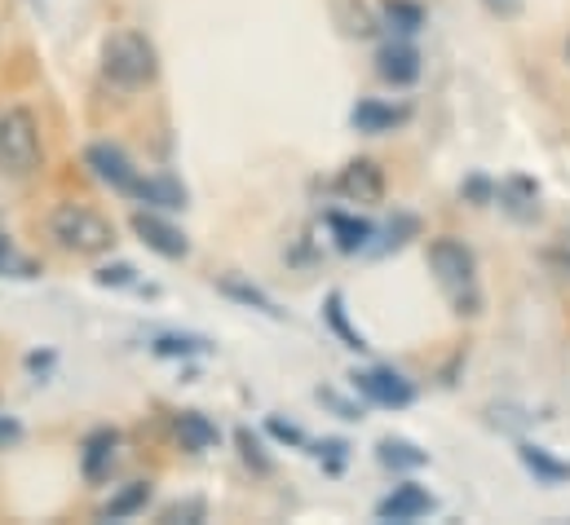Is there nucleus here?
Instances as JSON below:
<instances>
[{"label": "nucleus", "mask_w": 570, "mask_h": 525, "mask_svg": "<svg viewBox=\"0 0 570 525\" xmlns=\"http://www.w3.org/2000/svg\"><path fill=\"white\" fill-rule=\"evenodd\" d=\"M429 269L442 287V296L451 300L455 314H478L482 296H478V261L460 239H433L429 244Z\"/></svg>", "instance_id": "nucleus-1"}, {"label": "nucleus", "mask_w": 570, "mask_h": 525, "mask_svg": "<svg viewBox=\"0 0 570 525\" xmlns=\"http://www.w3.org/2000/svg\"><path fill=\"white\" fill-rule=\"evenodd\" d=\"M49 235L58 239L62 252H76V257H107L116 248V226L85 204H58L49 212Z\"/></svg>", "instance_id": "nucleus-2"}, {"label": "nucleus", "mask_w": 570, "mask_h": 525, "mask_svg": "<svg viewBox=\"0 0 570 525\" xmlns=\"http://www.w3.org/2000/svg\"><path fill=\"white\" fill-rule=\"evenodd\" d=\"M102 71L111 85L120 89H142L155 80L159 62H155V44L146 40L142 31H116L102 49Z\"/></svg>", "instance_id": "nucleus-3"}, {"label": "nucleus", "mask_w": 570, "mask_h": 525, "mask_svg": "<svg viewBox=\"0 0 570 525\" xmlns=\"http://www.w3.org/2000/svg\"><path fill=\"white\" fill-rule=\"evenodd\" d=\"M36 168H40V125L27 107H9L0 116V172L22 181Z\"/></svg>", "instance_id": "nucleus-4"}, {"label": "nucleus", "mask_w": 570, "mask_h": 525, "mask_svg": "<svg viewBox=\"0 0 570 525\" xmlns=\"http://www.w3.org/2000/svg\"><path fill=\"white\" fill-rule=\"evenodd\" d=\"M336 195L345 204H358V208H376L385 199V172L376 159H350L336 177Z\"/></svg>", "instance_id": "nucleus-5"}, {"label": "nucleus", "mask_w": 570, "mask_h": 525, "mask_svg": "<svg viewBox=\"0 0 570 525\" xmlns=\"http://www.w3.org/2000/svg\"><path fill=\"white\" fill-rule=\"evenodd\" d=\"M85 164L94 168V177H98V181H107V186H111V190H120V195H138V186H142V177H138L134 159H129L120 146H111V141L89 146V150H85Z\"/></svg>", "instance_id": "nucleus-6"}, {"label": "nucleus", "mask_w": 570, "mask_h": 525, "mask_svg": "<svg viewBox=\"0 0 570 525\" xmlns=\"http://www.w3.org/2000/svg\"><path fill=\"white\" fill-rule=\"evenodd\" d=\"M134 235L142 239L150 252H159V257H168V261H181V257L190 252L186 235H181L177 226H168L164 217H155V212H134Z\"/></svg>", "instance_id": "nucleus-7"}, {"label": "nucleus", "mask_w": 570, "mask_h": 525, "mask_svg": "<svg viewBox=\"0 0 570 525\" xmlns=\"http://www.w3.org/2000/svg\"><path fill=\"white\" fill-rule=\"evenodd\" d=\"M354 389L376 406H390V410H403L416 402V389L399 372H363V376H354Z\"/></svg>", "instance_id": "nucleus-8"}, {"label": "nucleus", "mask_w": 570, "mask_h": 525, "mask_svg": "<svg viewBox=\"0 0 570 525\" xmlns=\"http://www.w3.org/2000/svg\"><path fill=\"white\" fill-rule=\"evenodd\" d=\"M376 76H381L385 85H394V89H407V85L421 80V53H416L412 44L394 40V44H385V49L376 53Z\"/></svg>", "instance_id": "nucleus-9"}, {"label": "nucleus", "mask_w": 570, "mask_h": 525, "mask_svg": "<svg viewBox=\"0 0 570 525\" xmlns=\"http://www.w3.org/2000/svg\"><path fill=\"white\" fill-rule=\"evenodd\" d=\"M425 513H433V495L421 491V486H412V482L407 486H394V495L376 504V517L381 522H399V525L421 522Z\"/></svg>", "instance_id": "nucleus-10"}, {"label": "nucleus", "mask_w": 570, "mask_h": 525, "mask_svg": "<svg viewBox=\"0 0 570 525\" xmlns=\"http://www.w3.org/2000/svg\"><path fill=\"white\" fill-rule=\"evenodd\" d=\"M116 446H120L116 428H98V433H89L85 455H80V468H85L89 482H102V477L111 473V464H116Z\"/></svg>", "instance_id": "nucleus-11"}, {"label": "nucleus", "mask_w": 570, "mask_h": 525, "mask_svg": "<svg viewBox=\"0 0 570 525\" xmlns=\"http://www.w3.org/2000/svg\"><path fill=\"white\" fill-rule=\"evenodd\" d=\"M407 116H412L407 107H390V102L367 98V102H358V107H354V129L358 132H390V129H399Z\"/></svg>", "instance_id": "nucleus-12"}, {"label": "nucleus", "mask_w": 570, "mask_h": 525, "mask_svg": "<svg viewBox=\"0 0 570 525\" xmlns=\"http://www.w3.org/2000/svg\"><path fill=\"white\" fill-rule=\"evenodd\" d=\"M177 442H181L190 455H204V450L217 446V424H213L208 415H199V410H181V415H177Z\"/></svg>", "instance_id": "nucleus-13"}, {"label": "nucleus", "mask_w": 570, "mask_h": 525, "mask_svg": "<svg viewBox=\"0 0 570 525\" xmlns=\"http://www.w3.org/2000/svg\"><path fill=\"white\" fill-rule=\"evenodd\" d=\"M376 459L385 464V468H394V473H416V468H425L429 455L416 446V442H403V437H385L381 446H376Z\"/></svg>", "instance_id": "nucleus-14"}, {"label": "nucleus", "mask_w": 570, "mask_h": 525, "mask_svg": "<svg viewBox=\"0 0 570 525\" xmlns=\"http://www.w3.org/2000/svg\"><path fill=\"white\" fill-rule=\"evenodd\" d=\"M522 464L544 482V486H558V482H570V464L553 459L544 446H522Z\"/></svg>", "instance_id": "nucleus-15"}, {"label": "nucleus", "mask_w": 570, "mask_h": 525, "mask_svg": "<svg viewBox=\"0 0 570 525\" xmlns=\"http://www.w3.org/2000/svg\"><path fill=\"white\" fill-rule=\"evenodd\" d=\"M327 226H332L341 252H358V248H367V239H372V226L358 221V217H341V212H336V217H327Z\"/></svg>", "instance_id": "nucleus-16"}, {"label": "nucleus", "mask_w": 570, "mask_h": 525, "mask_svg": "<svg viewBox=\"0 0 570 525\" xmlns=\"http://www.w3.org/2000/svg\"><path fill=\"white\" fill-rule=\"evenodd\" d=\"M385 22L399 31V36H416L425 27V9L416 0H385Z\"/></svg>", "instance_id": "nucleus-17"}, {"label": "nucleus", "mask_w": 570, "mask_h": 525, "mask_svg": "<svg viewBox=\"0 0 570 525\" xmlns=\"http://www.w3.org/2000/svg\"><path fill=\"white\" fill-rule=\"evenodd\" d=\"M138 199L155 204V208H186V190L177 181H168V177H146L138 186Z\"/></svg>", "instance_id": "nucleus-18"}, {"label": "nucleus", "mask_w": 570, "mask_h": 525, "mask_svg": "<svg viewBox=\"0 0 570 525\" xmlns=\"http://www.w3.org/2000/svg\"><path fill=\"white\" fill-rule=\"evenodd\" d=\"M146 499H150V486H146V482L125 486V491L102 508V522H125V517H134L138 508H146Z\"/></svg>", "instance_id": "nucleus-19"}, {"label": "nucleus", "mask_w": 570, "mask_h": 525, "mask_svg": "<svg viewBox=\"0 0 570 525\" xmlns=\"http://www.w3.org/2000/svg\"><path fill=\"white\" fill-rule=\"evenodd\" d=\"M500 199H509V204H504V208H509V212H518V217H522V221H527V217H535V212H540V204H535V199H540V190H535V186H531V181H522V177H518V181H509V186H504V190H500Z\"/></svg>", "instance_id": "nucleus-20"}, {"label": "nucleus", "mask_w": 570, "mask_h": 525, "mask_svg": "<svg viewBox=\"0 0 570 525\" xmlns=\"http://www.w3.org/2000/svg\"><path fill=\"white\" fill-rule=\"evenodd\" d=\"M222 291H226L230 300H244V305H253V309H262V314H271V318H279V309H275V300H271L266 291H257V287H248V283H239V278H222Z\"/></svg>", "instance_id": "nucleus-21"}, {"label": "nucleus", "mask_w": 570, "mask_h": 525, "mask_svg": "<svg viewBox=\"0 0 570 525\" xmlns=\"http://www.w3.org/2000/svg\"><path fill=\"white\" fill-rule=\"evenodd\" d=\"M327 323L336 327V336H341L350 349H367V340H363V336H358V331L345 323V305H341V296H336V291L327 296Z\"/></svg>", "instance_id": "nucleus-22"}, {"label": "nucleus", "mask_w": 570, "mask_h": 525, "mask_svg": "<svg viewBox=\"0 0 570 525\" xmlns=\"http://www.w3.org/2000/svg\"><path fill=\"white\" fill-rule=\"evenodd\" d=\"M0 274H9V278H36V261L22 257V252L4 239V244H0Z\"/></svg>", "instance_id": "nucleus-23"}, {"label": "nucleus", "mask_w": 570, "mask_h": 525, "mask_svg": "<svg viewBox=\"0 0 570 525\" xmlns=\"http://www.w3.org/2000/svg\"><path fill=\"white\" fill-rule=\"evenodd\" d=\"M199 349H208V345L190 340V336H159L155 340V354H199Z\"/></svg>", "instance_id": "nucleus-24"}, {"label": "nucleus", "mask_w": 570, "mask_h": 525, "mask_svg": "<svg viewBox=\"0 0 570 525\" xmlns=\"http://www.w3.org/2000/svg\"><path fill=\"white\" fill-rule=\"evenodd\" d=\"M239 450H244V459H248V464H253L257 473H271V459L262 455V442H257V437H253L248 428L239 433Z\"/></svg>", "instance_id": "nucleus-25"}, {"label": "nucleus", "mask_w": 570, "mask_h": 525, "mask_svg": "<svg viewBox=\"0 0 570 525\" xmlns=\"http://www.w3.org/2000/svg\"><path fill=\"white\" fill-rule=\"evenodd\" d=\"M204 517V504L199 499H190V504H173L168 513H164V525H177V522H199Z\"/></svg>", "instance_id": "nucleus-26"}, {"label": "nucleus", "mask_w": 570, "mask_h": 525, "mask_svg": "<svg viewBox=\"0 0 570 525\" xmlns=\"http://www.w3.org/2000/svg\"><path fill=\"white\" fill-rule=\"evenodd\" d=\"M98 283H102V287H111V283H116V287H125V283H134V269H129V265H116V269L107 265V269L98 274Z\"/></svg>", "instance_id": "nucleus-27"}, {"label": "nucleus", "mask_w": 570, "mask_h": 525, "mask_svg": "<svg viewBox=\"0 0 570 525\" xmlns=\"http://www.w3.org/2000/svg\"><path fill=\"white\" fill-rule=\"evenodd\" d=\"M18 437H22V424H18V419H9V415H0V450H4V446H13Z\"/></svg>", "instance_id": "nucleus-28"}, {"label": "nucleus", "mask_w": 570, "mask_h": 525, "mask_svg": "<svg viewBox=\"0 0 570 525\" xmlns=\"http://www.w3.org/2000/svg\"><path fill=\"white\" fill-rule=\"evenodd\" d=\"M482 4H487L495 18H513V13L522 9V0H482Z\"/></svg>", "instance_id": "nucleus-29"}, {"label": "nucleus", "mask_w": 570, "mask_h": 525, "mask_svg": "<svg viewBox=\"0 0 570 525\" xmlns=\"http://www.w3.org/2000/svg\"><path fill=\"white\" fill-rule=\"evenodd\" d=\"M271 433H275V437H284V442H301V433H296L292 424H284V419H271Z\"/></svg>", "instance_id": "nucleus-30"}, {"label": "nucleus", "mask_w": 570, "mask_h": 525, "mask_svg": "<svg viewBox=\"0 0 570 525\" xmlns=\"http://www.w3.org/2000/svg\"><path fill=\"white\" fill-rule=\"evenodd\" d=\"M558 261H562V269L570 274V235H562V244H558Z\"/></svg>", "instance_id": "nucleus-31"}, {"label": "nucleus", "mask_w": 570, "mask_h": 525, "mask_svg": "<svg viewBox=\"0 0 570 525\" xmlns=\"http://www.w3.org/2000/svg\"><path fill=\"white\" fill-rule=\"evenodd\" d=\"M4 239H9V235H4V230H0V244H4Z\"/></svg>", "instance_id": "nucleus-32"}, {"label": "nucleus", "mask_w": 570, "mask_h": 525, "mask_svg": "<svg viewBox=\"0 0 570 525\" xmlns=\"http://www.w3.org/2000/svg\"><path fill=\"white\" fill-rule=\"evenodd\" d=\"M567 62H570V40H567Z\"/></svg>", "instance_id": "nucleus-33"}]
</instances>
